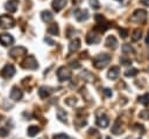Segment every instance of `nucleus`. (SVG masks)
<instances>
[{
    "mask_svg": "<svg viewBox=\"0 0 149 139\" xmlns=\"http://www.w3.org/2000/svg\"><path fill=\"white\" fill-rule=\"evenodd\" d=\"M74 18L77 21H86L90 18V14L87 12V9H81V8H76L73 11Z\"/></svg>",
    "mask_w": 149,
    "mask_h": 139,
    "instance_id": "obj_8",
    "label": "nucleus"
},
{
    "mask_svg": "<svg viewBox=\"0 0 149 139\" xmlns=\"http://www.w3.org/2000/svg\"><path fill=\"white\" fill-rule=\"evenodd\" d=\"M140 2H141L142 5H144V6L149 7V0H140Z\"/></svg>",
    "mask_w": 149,
    "mask_h": 139,
    "instance_id": "obj_40",
    "label": "nucleus"
},
{
    "mask_svg": "<svg viewBox=\"0 0 149 139\" xmlns=\"http://www.w3.org/2000/svg\"><path fill=\"white\" fill-rule=\"evenodd\" d=\"M21 67L24 68V69H30V70H35L38 68V63L35 58V56L30 55L28 57H26L22 62H21Z\"/></svg>",
    "mask_w": 149,
    "mask_h": 139,
    "instance_id": "obj_5",
    "label": "nucleus"
},
{
    "mask_svg": "<svg viewBox=\"0 0 149 139\" xmlns=\"http://www.w3.org/2000/svg\"><path fill=\"white\" fill-rule=\"evenodd\" d=\"M27 54V48L22 47V46H19V47H14L9 50V56L13 57V58H19L23 55Z\"/></svg>",
    "mask_w": 149,
    "mask_h": 139,
    "instance_id": "obj_7",
    "label": "nucleus"
},
{
    "mask_svg": "<svg viewBox=\"0 0 149 139\" xmlns=\"http://www.w3.org/2000/svg\"><path fill=\"white\" fill-rule=\"evenodd\" d=\"M90 6H91V8L97 11V9L100 8V2L98 0H90Z\"/></svg>",
    "mask_w": 149,
    "mask_h": 139,
    "instance_id": "obj_29",
    "label": "nucleus"
},
{
    "mask_svg": "<svg viewBox=\"0 0 149 139\" xmlns=\"http://www.w3.org/2000/svg\"><path fill=\"white\" fill-rule=\"evenodd\" d=\"M47 32H48V34H50V35H58V33H59L58 25H57V23H51V25L48 27Z\"/></svg>",
    "mask_w": 149,
    "mask_h": 139,
    "instance_id": "obj_22",
    "label": "nucleus"
},
{
    "mask_svg": "<svg viewBox=\"0 0 149 139\" xmlns=\"http://www.w3.org/2000/svg\"><path fill=\"white\" fill-rule=\"evenodd\" d=\"M66 2H68V0H52V2H51L52 9L55 12H61L66 6Z\"/></svg>",
    "mask_w": 149,
    "mask_h": 139,
    "instance_id": "obj_13",
    "label": "nucleus"
},
{
    "mask_svg": "<svg viewBox=\"0 0 149 139\" xmlns=\"http://www.w3.org/2000/svg\"><path fill=\"white\" fill-rule=\"evenodd\" d=\"M71 77H72V74H71V71L69 69H66L65 67L58 68V70H57V78H58L59 82L69 81Z\"/></svg>",
    "mask_w": 149,
    "mask_h": 139,
    "instance_id": "obj_6",
    "label": "nucleus"
},
{
    "mask_svg": "<svg viewBox=\"0 0 149 139\" xmlns=\"http://www.w3.org/2000/svg\"><path fill=\"white\" fill-rule=\"evenodd\" d=\"M44 41H45V42H48V44H50V46H54V44H55V42H54L50 37H48V36H45V37H44Z\"/></svg>",
    "mask_w": 149,
    "mask_h": 139,
    "instance_id": "obj_38",
    "label": "nucleus"
},
{
    "mask_svg": "<svg viewBox=\"0 0 149 139\" xmlns=\"http://www.w3.org/2000/svg\"><path fill=\"white\" fill-rule=\"evenodd\" d=\"M137 100H139L140 104H142V105H144V106L149 105V93H144V95L140 96V97L137 98Z\"/></svg>",
    "mask_w": 149,
    "mask_h": 139,
    "instance_id": "obj_25",
    "label": "nucleus"
},
{
    "mask_svg": "<svg viewBox=\"0 0 149 139\" xmlns=\"http://www.w3.org/2000/svg\"><path fill=\"white\" fill-rule=\"evenodd\" d=\"M65 103H66L68 105H70V106H74V104L77 103V99L73 98V97H69V98L65 99Z\"/></svg>",
    "mask_w": 149,
    "mask_h": 139,
    "instance_id": "obj_31",
    "label": "nucleus"
},
{
    "mask_svg": "<svg viewBox=\"0 0 149 139\" xmlns=\"http://www.w3.org/2000/svg\"><path fill=\"white\" fill-rule=\"evenodd\" d=\"M140 118H142V119H149V110L148 109L142 110L140 112Z\"/></svg>",
    "mask_w": 149,
    "mask_h": 139,
    "instance_id": "obj_30",
    "label": "nucleus"
},
{
    "mask_svg": "<svg viewBox=\"0 0 149 139\" xmlns=\"http://www.w3.org/2000/svg\"><path fill=\"white\" fill-rule=\"evenodd\" d=\"M40 139H48V138H47V137H41Z\"/></svg>",
    "mask_w": 149,
    "mask_h": 139,
    "instance_id": "obj_42",
    "label": "nucleus"
},
{
    "mask_svg": "<svg viewBox=\"0 0 149 139\" xmlns=\"http://www.w3.org/2000/svg\"><path fill=\"white\" fill-rule=\"evenodd\" d=\"M0 43L5 47H8V46H12L14 43V37L10 35V34H7V33H3V34H0Z\"/></svg>",
    "mask_w": 149,
    "mask_h": 139,
    "instance_id": "obj_10",
    "label": "nucleus"
},
{
    "mask_svg": "<svg viewBox=\"0 0 149 139\" xmlns=\"http://www.w3.org/2000/svg\"><path fill=\"white\" fill-rule=\"evenodd\" d=\"M80 48V40L79 39H74L69 43V53H73L76 50H78Z\"/></svg>",
    "mask_w": 149,
    "mask_h": 139,
    "instance_id": "obj_19",
    "label": "nucleus"
},
{
    "mask_svg": "<svg viewBox=\"0 0 149 139\" xmlns=\"http://www.w3.org/2000/svg\"><path fill=\"white\" fill-rule=\"evenodd\" d=\"M52 139H71V138H70L68 134H65V133H59V134L54 135Z\"/></svg>",
    "mask_w": 149,
    "mask_h": 139,
    "instance_id": "obj_33",
    "label": "nucleus"
},
{
    "mask_svg": "<svg viewBox=\"0 0 149 139\" xmlns=\"http://www.w3.org/2000/svg\"><path fill=\"white\" fill-rule=\"evenodd\" d=\"M120 62H121L122 65H130L132 64V60L130 58H126V57H121Z\"/></svg>",
    "mask_w": 149,
    "mask_h": 139,
    "instance_id": "obj_32",
    "label": "nucleus"
},
{
    "mask_svg": "<svg viewBox=\"0 0 149 139\" xmlns=\"http://www.w3.org/2000/svg\"><path fill=\"white\" fill-rule=\"evenodd\" d=\"M135 127H136V130H139V131H141V133H144V128H143V126H142V125H139V124H135Z\"/></svg>",
    "mask_w": 149,
    "mask_h": 139,
    "instance_id": "obj_39",
    "label": "nucleus"
},
{
    "mask_svg": "<svg viewBox=\"0 0 149 139\" xmlns=\"http://www.w3.org/2000/svg\"><path fill=\"white\" fill-rule=\"evenodd\" d=\"M66 117H68V114H66V112H65L63 109H58V110H57V118H58L61 121L66 123Z\"/></svg>",
    "mask_w": 149,
    "mask_h": 139,
    "instance_id": "obj_26",
    "label": "nucleus"
},
{
    "mask_svg": "<svg viewBox=\"0 0 149 139\" xmlns=\"http://www.w3.org/2000/svg\"><path fill=\"white\" fill-rule=\"evenodd\" d=\"M40 131H41V128H40L38 126L31 125V126H29V127H28L27 133H28V135H29V137H34V135H36V134H37Z\"/></svg>",
    "mask_w": 149,
    "mask_h": 139,
    "instance_id": "obj_23",
    "label": "nucleus"
},
{
    "mask_svg": "<svg viewBox=\"0 0 149 139\" xmlns=\"http://www.w3.org/2000/svg\"><path fill=\"white\" fill-rule=\"evenodd\" d=\"M119 74H120V69H119V67L114 65V67L109 68V70L107 71V77H108L109 79H116L118 76H119Z\"/></svg>",
    "mask_w": 149,
    "mask_h": 139,
    "instance_id": "obj_16",
    "label": "nucleus"
},
{
    "mask_svg": "<svg viewBox=\"0 0 149 139\" xmlns=\"http://www.w3.org/2000/svg\"><path fill=\"white\" fill-rule=\"evenodd\" d=\"M111 62V55L106 54V53H101L98 54L94 58H93V67L97 69H104L105 67L108 65V63Z\"/></svg>",
    "mask_w": 149,
    "mask_h": 139,
    "instance_id": "obj_1",
    "label": "nucleus"
},
{
    "mask_svg": "<svg viewBox=\"0 0 149 139\" xmlns=\"http://www.w3.org/2000/svg\"><path fill=\"white\" fill-rule=\"evenodd\" d=\"M147 18H148V13H147V11L139 8V9H136V11L132 14V16H130V21H132V22H136V23L142 25V23H144V22L147 21Z\"/></svg>",
    "mask_w": 149,
    "mask_h": 139,
    "instance_id": "obj_2",
    "label": "nucleus"
},
{
    "mask_svg": "<svg viewBox=\"0 0 149 139\" xmlns=\"http://www.w3.org/2000/svg\"><path fill=\"white\" fill-rule=\"evenodd\" d=\"M7 134H8V130L6 128V127H0V137H7Z\"/></svg>",
    "mask_w": 149,
    "mask_h": 139,
    "instance_id": "obj_35",
    "label": "nucleus"
},
{
    "mask_svg": "<svg viewBox=\"0 0 149 139\" xmlns=\"http://www.w3.org/2000/svg\"><path fill=\"white\" fill-rule=\"evenodd\" d=\"M146 43L149 46V34H148V35H147V37H146Z\"/></svg>",
    "mask_w": 149,
    "mask_h": 139,
    "instance_id": "obj_41",
    "label": "nucleus"
},
{
    "mask_svg": "<svg viewBox=\"0 0 149 139\" xmlns=\"http://www.w3.org/2000/svg\"><path fill=\"white\" fill-rule=\"evenodd\" d=\"M116 1H119V2H121V1H123V0H116Z\"/></svg>",
    "mask_w": 149,
    "mask_h": 139,
    "instance_id": "obj_43",
    "label": "nucleus"
},
{
    "mask_svg": "<svg viewBox=\"0 0 149 139\" xmlns=\"http://www.w3.org/2000/svg\"><path fill=\"white\" fill-rule=\"evenodd\" d=\"M0 75L3 77V78H10L15 75V68L13 64H6L2 70L0 71Z\"/></svg>",
    "mask_w": 149,
    "mask_h": 139,
    "instance_id": "obj_9",
    "label": "nucleus"
},
{
    "mask_svg": "<svg viewBox=\"0 0 149 139\" xmlns=\"http://www.w3.org/2000/svg\"><path fill=\"white\" fill-rule=\"evenodd\" d=\"M14 25H15V20L13 19V16L7 15V14L0 15V28L9 29V28H13Z\"/></svg>",
    "mask_w": 149,
    "mask_h": 139,
    "instance_id": "obj_4",
    "label": "nucleus"
},
{
    "mask_svg": "<svg viewBox=\"0 0 149 139\" xmlns=\"http://www.w3.org/2000/svg\"><path fill=\"white\" fill-rule=\"evenodd\" d=\"M108 124H109V119H108V117H107V116L102 114V116H100V117H98V118H97V125H98L99 127L105 128V127H107V126H108Z\"/></svg>",
    "mask_w": 149,
    "mask_h": 139,
    "instance_id": "obj_17",
    "label": "nucleus"
},
{
    "mask_svg": "<svg viewBox=\"0 0 149 139\" xmlns=\"http://www.w3.org/2000/svg\"><path fill=\"white\" fill-rule=\"evenodd\" d=\"M111 131H112V133H114V134H121V133L123 132V128H122V126H121L120 119H116V120H115V123L113 124Z\"/></svg>",
    "mask_w": 149,
    "mask_h": 139,
    "instance_id": "obj_18",
    "label": "nucleus"
},
{
    "mask_svg": "<svg viewBox=\"0 0 149 139\" xmlns=\"http://www.w3.org/2000/svg\"><path fill=\"white\" fill-rule=\"evenodd\" d=\"M50 95H51V89L50 88H48V86H41L38 89V96L41 98H47Z\"/></svg>",
    "mask_w": 149,
    "mask_h": 139,
    "instance_id": "obj_20",
    "label": "nucleus"
},
{
    "mask_svg": "<svg viewBox=\"0 0 149 139\" xmlns=\"http://www.w3.org/2000/svg\"><path fill=\"white\" fill-rule=\"evenodd\" d=\"M0 120H1V116H0Z\"/></svg>",
    "mask_w": 149,
    "mask_h": 139,
    "instance_id": "obj_45",
    "label": "nucleus"
},
{
    "mask_svg": "<svg viewBox=\"0 0 149 139\" xmlns=\"http://www.w3.org/2000/svg\"><path fill=\"white\" fill-rule=\"evenodd\" d=\"M106 139H111V138H109V137H107V138H106Z\"/></svg>",
    "mask_w": 149,
    "mask_h": 139,
    "instance_id": "obj_44",
    "label": "nucleus"
},
{
    "mask_svg": "<svg viewBox=\"0 0 149 139\" xmlns=\"http://www.w3.org/2000/svg\"><path fill=\"white\" fill-rule=\"evenodd\" d=\"M104 92H105V95H106L107 97H112V90H111V89L106 88V89H104Z\"/></svg>",
    "mask_w": 149,
    "mask_h": 139,
    "instance_id": "obj_37",
    "label": "nucleus"
},
{
    "mask_svg": "<svg viewBox=\"0 0 149 139\" xmlns=\"http://www.w3.org/2000/svg\"><path fill=\"white\" fill-rule=\"evenodd\" d=\"M137 72H139V70H137L136 68H132V69H128V70L125 71V76H127V77H133V76L137 75Z\"/></svg>",
    "mask_w": 149,
    "mask_h": 139,
    "instance_id": "obj_28",
    "label": "nucleus"
},
{
    "mask_svg": "<svg viewBox=\"0 0 149 139\" xmlns=\"http://www.w3.org/2000/svg\"><path fill=\"white\" fill-rule=\"evenodd\" d=\"M22 96H23V92H22L21 89H19L17 86H13V88H12V90H10V92H9L10 99L17 102V100H20V99L22 98Z\"/></svg>",
    "mask_w": 149,
    "mask_h": 139,
    "instance_id": "obj_11",
    "label": "nucleus"
},
{
    "mask_svg": "<svg viewBox=\"0 0 149 139\" xmlns=\"http://www.w3.org/2000/svg\"><path fill=\"white\" fill-rule=\"evenodd\" d=\"M119 32H120V36H121L122 39H126V37L128 36V30H127V29H125V28H120Z\"/></svg>",
    "mask_w": 149,
    "mask_h": 139,
    "instance_id": "obj_34",
    "label": "nucleus"
},
{
    "mask_svg": "<svg viewBox=\"0 0 149 139\" xmlns=\"http://www.w3.org/2000/svg\"><path fill=\"white\" fill-rule=\"evenodd\" d=\"M94 20L97 22V26L94 27V30H98L99 33H104L107 28H109V25H108V22L106 21L105 16L102 14H95Z\"/></svg>",
    "mask_w": 149,
    "mask_h": 139,
    "instance_id": "obj_3",
    "label": "nucleus"
},
{
    "mask_svg": "<svg viewBox=\"0 0 149 139\" xmlns=\"http://www.w3.org/2000/svg\"><path fill=\"white\" fill-rule=\"evenodd\" d=\"M141 37H142V30L139 29V28L134 29V32H133V34H132V41H133V42H136V41H139Z\"/></svg>",
    "mask_w": 149,
    "mask_h": 139,
    "instance_id": "obj_24",
    "label": "nucleus"
},
{
    "mask_svg": "<svg viewBox=\"0 0 149 139\" xmlns=\"http://www.w3.org/2000/svg\"><path fill=\"white\" fill-rule=\"evenodd\" d=\"M70 67H71V68H74V69H78V68H80V64L77 63L76 61H73V62L70 63Z\"/></svg>",
    "mask_w": 149,
    "mask_h": 139,
    "instance_id": "obj_36",
    "label": "nucleus"
},
{
    "mask_svg": "<svg viewBox=\"0 0 149 139\" xmlns=\"http://www.w3.org/2000/svg\"><path fill=\"white\" fill-rule=\"evenodd\" d=\"M19 7V0H8L5 4V9L9 13H15Z\"/></svg>",
    "mask_w": 149,
    "mask_h": 139,
    "instance_id": "obj_12",
    "label": "nucleus"
},
{
    "mask_svg": "<svg viewBox=\"0 0 149 139\" xmlns=\"http://www.w3.org/2000/svg\"><path fill=\"white\" fill-rule=\"evenodd\" d=\"M121 48H122V53L123 54H133L134 53V49L129 43H123Z\"/></svg>",
    "mask_w": 149,
    "mask_h": 139,
    "instance_id": "obj_27",
    "label": "nucleus"
},
{
    "mask_svg": "<svg viewBox=\"0 0 149 139\" xmlns=\"http://www.w3.org/2000/svg\"><path fill=\"white\" fill-rule=\"evenodd\" d=\"M99 41H100V37H99V35L95 34V33L90 32V33L86 35V43H87V44H95V43H98Z\"/></svg>",
    "mask_w": 149,
    "mask_h": 139,
    "instance_id": "obj_14",
    "label": "nucleus"
},
{
    "mask_svg": "<svg viewBox=\"0 0 149 139\" xmlns=\"http://www.w3.org/2000/svg\"><path fill=\"white\" fill-rule=\"evenodd\" d=\"M105 44L107 48H111V49H115L118 47V40L115 39L114 35H109L107 36V39L105 40Z\"/></svg>",
    "mask_w": 149,
    "mask_h": 139,
    "instance_id": "obj_15",
    "label": "nucleus"
},
{
    "mask_svg": "<svg viewBox=\"0 0 149 139\" xmlns=\"http://www.w3.org/2000/svg\"><path fill=\"white\" fill-rule=\"evenodd\" d=\"M41 19L44 22H50L54 19V15H52V13L50 11H42L41 12Z\"/></svg>",
    "mask_w": 149,
    "mask_h": 139,
    "instance_id": "obj_21",
    "label": "nucleus"
}]
</instances>
